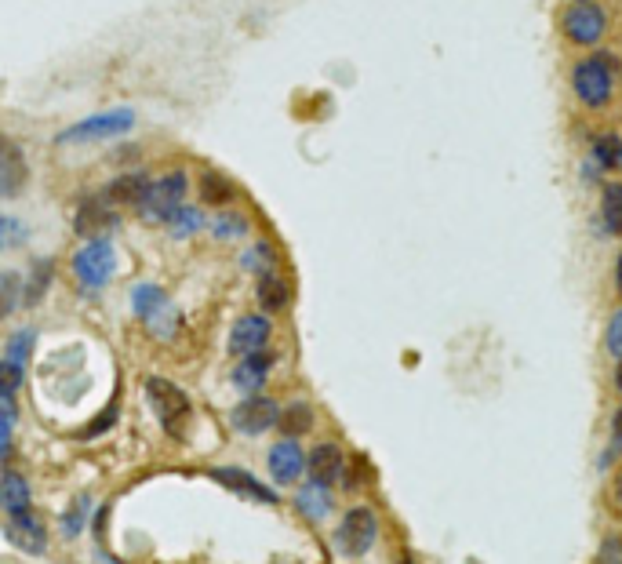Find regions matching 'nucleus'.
I'll list each match as a JSON object with an SVG mask.
<instances>
[{"label":"nucleus","mask_w":622,"mask_h":564,"mask_svg":"<svg viewBox=\"0 0 622 564\" xmlns=\"http://www.w3.org/2000/svg\"><path fill=\"white\" fill-rule=\"evenodd\" d=\"M615 390L622 393V357H619V364H615Z\"/></svg>","instance_id":"obj_41"},{"label":"nucleus","mask_w":622,"mask_h":564,"mask_svg":"<svg viewBox=\"0 0 622 564\" xmlns=\"http://www.w3.org/2000/svg\"><path fill=\"white\" fill-rule=\"evenodd\" d=\"M135 124V113L128 110V106H121V110H106V113H95V117H88V121L73 124V128H66L59 135L62 146H77V142H99V139H117V135H124V131Z\"/></svg>","instance_id":"obj_5"},{"label":"nucleus","mask_w":622,"mask_h":564,"mask_svg":"<svg viewBox=\"0 0 622 564\" xmlns=\"http://www.w3.org/2000/svg\"><path fill=\"white\" fill-rule=\"evenodd\" d=\"M306 474V455H302L299 441H291V437H284V441H277L270 448V477L277 484H295L299 477Z\"/></svg>","instance_id":"obj_13"},{"label":"nucleus","mask_w":622,"mask_h":564,"mask_svg":"<svg viewBox=\"0 0 622 564\" xmlns=\"http://www.w3.org/2000/svg\"><path fill=\"white\" fill-rule=\"evenodd\" d=\"M15 303H19V277H15V273H4V277H0V317L11 313Z\"/></svg>","instance_id":"obj_33"},{"label":"nucleus","mask_w":622,"mask_h":564,"mask_svg":"<svg viewBox=\"0 0 622 564\" xmlns=\"http://www.w3.org/2000/svg\"><path fill=\"white\" fill-rule=\"evenodd\" d=\"M604 346L612 353L615 361L622 357V310L612 313V321H608V332H604Z\"/></svg>","instance_id":"obj_36"},{"label":"nucleus","mask_w":622,"mask_h":564,"mask_svg":"<svg viewBox=\"0 0 622 564\" xmlns=\"http://www.w3.org/2000/svg\"><path fill=\"white\" fill-rule=\"evenodd\" d=\"M48 281H51V266L48 262H41V266H37V273H33V281L26 284V292H22V299H26V303H41V295H44V288H48Z\"/></svg>","instance_id":"obj_31"},{"label":"nucleus","mask_w":622,"mask_h":564,"mask_svg":"<svg viewBox=\"0 0 622 564\" xmlns=\"http://www.w3.org/2000/svg\"><path fill=\"white\" fill-rule=\"evenodd\" d=\"M342 470H346V455H342L339 444L332 441H324L317 444L310 455H306V474L313 477V484H335L342 477Z\"/></svg>","instance_id":"obj_14"},{"label":"nucleus","mask_w":622,"mask_h":564,"mask_svg":"<svg viewBox=\"0 0 622 564\" xmlns=\"http://www.w3.org/2000/svg\"><path fill=\"white\" fill-rule=\"evenodd\" d=\"M211 481H219L222 488H230L233 495H244L251 503H266V506L281 503V495H273V488H266L259 477H251L248 470H237V466H215Z\"/></svg>","instance_id":"obj_9"},{"label":"nucleus","mask_w":622,"mask_h":564,"mask_svg":"<svg viewBox=\"0 0 622 564\" xmlns=\"http://www.w3.org/2000/svg\"><path fill=\"white\" fill-rule=\"evenodd\" d=\"M564 33H568V41L579 44V48H597L604 41V33H608V15H604L601 4H572V8L564 11Z\"/></svg>","instance_id":"obj_6"},{"label":"nucleus","mask_w":622,"mask_h":564,"mask_svg":"<svg viewBox=\"0 0 622 564\" xmlns=\"http://www.w3.org/2000/svg\"><path fill=\"white\" fill-rule=\"evenodd\" d=\"M590 161L601 172H622V135L615 131H601L590 139Z\"/></svg>","instance_id":"obj_19"},{"label":"nucleus","mask_w":622,"mask_h":564,"mask_svg":"<svg viewBox=\"0 0 622 564\" xmlns=\"http://www.w3.org/2000/svg\"><path fill=\"white\" fill-rule=\"evenodd\" d=\"M22 364H11L8 357L0 361V401H11L15 393H19V386H22Z\"/></svg>","instance_id":"obj_29"},{"label":"nucleus","mask_w":622,"mask_h":564,"mask_svg":"<svg viewBox=\"0 0 622 564\" xmlns=\"http://www.w3.org/2000/svg\"><path fill=\"white\" fill-rule=\"evenodd\" d=\"M375 535H379V517L368 506H353L335 528V550L342 557H364L375 546Z\"/></svg>","instance_id":"obj_3"},{"label":"nucleus","mask_w":622,"mask_h":564,"mask_svg":"<svg viewBox=\"0 0 622 564\" xmlns=\"http://www.w3.org/2000/svg\"><path fill=\"white\" fill-rule=\"evenodd\" d=\"M146 401H150L153 415L161 419V426L168 434H175V437L186 434V423H190L193 408H190V397H186L179 386L161 379V375H153V379H146Z\"/></svg>","instance_id":"obj_2"},{"label":"nucleus","mask_w":622,"mask_h":564,"mask_svg":"<svg viewBox=\"0 0 622 564\" xmlns=\"http://www.w3.org/2000/svg\"><path fill=\"white\" fill-rule=\"evenodd\" d=\"M612 499H615V506L622 510V470L615 474V481H612Z\"/></svg>","instance_id":"obj_39"},{"label":"nucleus","mask_w":622,"mask_h":564,"mask_svg":"<svg viewBox=\"0 0 622 564\" xmlns=\"http://www.w3.org/2000/svg\"><path fill=\"white\" fill-rule=\"evenodd\" d=\"M266 343H270V317L266 313H248V317H241V321L233 324L230 353L248 357V353H259Z\"/></svg>","instance_id":"obj_10"},{"label":"nucleus","mask_w":622,"mask_h":564,"mask_svg":"<svg viewBox=\"0 0 622 564\" xmlns=\"http://www.w3.org/2000/svg\"><path fill=\"white\" fill-rule=\"evenodd\" d=\"M113 266H117V255H113L110 241H88L81 252L73 255V277L88 292H99V288L110 284Z\"/></svg>","instance_id":"obj_4"},{"label":"nucleus","mask_w":622,"mask_h":564,"mask_svg":"<svg viewBox=\"0 0 622 564\" xmlns=\"http://www.w3.org/2000/svg\"><path fill=\"white\" fill-rule=\"evenodd\" d=\"M33 343H37V335H33V328H22V332H15V335H11V343H8V361H11V364H22V368H26Z\"/></svg>","instance_id":"obj_27"},{"label":"nucleus","mask_w":622,"mask_h":564,"mask_svg":"<svg viewBox=\"0 0 622 564\" xmlns=\"http://www.w3.org/2000/svg\"><path fill=\"white\" fill-rule=\"evenodd\" d=\"M575 4H586V0H575Z\"/></svg>","instance_id":"obj_42"},{"label":"nucleus","mask_w":622,"mask_h":564,"mask_svg":"<svg viewBox=\"0 0 622 564\" xmlns=\"http://www.w3.org/2000/svg\"><path fill=\"white\" fill-rule=\"evenodd\" d=\"M615 288L622 292V252H619V259H615Z\"/></svg>","instance_id":"obj_40"},{"label":"nucleus","mask_w":622,"mask_h":564,"mask_svg":"<svg viewBox=\"0 0 622 564\" xmlns=\"http://www.w3.org/2000/svg\"><path fill=\"white\" fill-rule=\"evenodd\" d=\"M295 503H299V510L306 517L321 521V517H328V510H332V495H328L324 484H310V488H302V492L295 495Z\"/></svg>","instance_id":"obj_24"},{"label":"nucleus","mask_w":622,"mask_h":564,"mask_svg":"<svg viewBox=\"0 0 622 564\" xmlns=\"http://www.w3.org/2000/svg\"><path fill=\"white\" fill-rule=\"evenodd\" d=\"M0 506H4V514L8 517L30 510V484L22 481L15 470H4V474H0Z\"/></svg>","instance_id":"obj_20"},{"label":"nucleus","mask_w":622,"mask_h":564,"mask_svg":"<svg viewBox=\"0 0 622 564\" xmlns=\"http://www.w3.org/2000/svg\"><path fill=\"white\" fill-rule=\"evenodd\" d=\"M288 299H291V288H288V281H284L281 273H259V303H262V310L266 313H277V310H284L288 306Z\"/></svg>","instance_id":"obj_22"},{"label":"nucleus","mask_w":622,"mask_h":564,"mask_svg":"<svg viewBox=\"0 0 622 564\" xmlns=\"http://www.w3.org/2000/svg\"><path fill=\"white\" fill-rule=\"evenodd\" d=\"M273 368V357L270 353H248V357H241V364H237V372H233V386L241 393H259L262 383H266V375H270Z\"/></svg>","instance_id":"obj_16"},{"label":"nucleus","mask_w":622,"mask_h":564,"mask_svg":"<svg viewBox=\"0 0 622 564\" xmlns=\"http://www.w3.org/2000/svg\"><path fill=\"white\" fill-rule=\"evenodd\" d=\"M182 197H186V172H168L164 179L150 182V190H146V197H142L139 212L146 222H168L171 212L182 204Z\"/></svg>","instance_id":"obj_7"},{"label":"nucleus","mask_w":622,"mask_h":564,"mask_svg":"<svg viewBox=\"0 0 622 564\" xmlns=\"http://www.w3.org/2000/svg\"><path fill=\"white\" fill-rule=\"evenodd\" d=\"M244 266H248V270H259V273H270L273 270V248L270 244H255V248L244 255Z\"/></svg>","instance_id":"obj_34"},{"label":"nucleus","mask_w":622,"mask_h":564,"mask_svg":"<svg viewBox=\"0 0 622 564\" xmlns=\"http://www.w3.org/2000/svg\"><path fill=\"white\" fill-rule=\"evenodd\" d=\"M88 514H91V499L88 495H81V499H77V506H73L70 514H66V535H77L84 528V524H88Z\"/></svg>","instance_id":"obj_32"},{"label":"nucleus","mask_w":622,"mask_h":564,"mask_svg":"<svg viewBox=\"0 0 622 564\" xmlns=\"http://www.w3.org/2000/svg\"><path fill=\"white\" fill-rule=\"evenodd\" d=\"M26 179H30V168H26L22 150L8 135H0V197H19Z\"/></svg>","instance_id":"obj_12"},{"label":"nucleus","mask_w":622,"mask_h":564,"mask_svg":"<svg viewBox=\"0 0 622 564\" xmlns=\"http://www.w3.org/2000/svg\"><path fill=\"white\" fill-rule=\"evenodd\" d=\"M619 84V59L612 51H593L572 66V91L586 110H604Z\"/></svg>","instance_id":"obj_1"},{"label":"nucleus","mask_w":622,"mask_h":564,"mask_svg":"<svg viewBox=\"0 0 622 564\" xmlns=\"http://www.w3.org/2000/svg\"><path fill=\"white\" fill-rule=\"evenodd\" d=\"M22 237H26L22 222L8 219V215H0V252H4V248H15V244H22Z\"/></svg>","instance_id":"obj_35"},{"label":"nucleus","mask_w":622,"mask_h":564,"mask_svg":"<svg viewBox=\"0 0 622 564\" xmlns=\"http://www.w3.org/2000/svg\"><path fill=\"white\" fill-rule=\"evenodd\" d=\"M277 415H281V408L270 401V397H262V393H251V397H244L237 408H233V430H241V434L248 437H259L266 434L270 426H277Z\"/></svg>","instance_id":"obj_8"},{"label":"nucleus","mask_w":622,"mask_h":564,"mask_svg":"<svg viewBox=\"0 0 622 564\" xmlns=\"http://www.w3.org/2000/svg\"><path fill=\"white\" fill-rule=\"evenodd\" d=\"M146 190H150V179L142 172H131V175H121L117 182H110V190L102 193V197H106L113 208H139Z\"/></svg>","instance_id":"obj_18"},{"label":"nucleus","mask_w":622,"mask_h":564,"mask_svg":"<svg viewBox=\"0 0 622 564\" xmlns=\"http://www.w3.org/2000/svg\"><path fill=\"white\" fill-rule=\"evenodd\" d=\"M233 182L219 172H204L201 175V201L204 204H215V208H226L233 201Z\"/></svg>","instance_id":"obj_25"},{"label":"nucleus","mask_w":622,"mask_h":564,"mask_svg":"<svg viewBox=\"0 0 622 564\" xmlns=\"http://www.w3.org/2000/svg\"><path fill=\"white\" fill-rule=\"evenodd\" d=\"M277 426H281L284 437H291V441H295V437H302L313 426V408H310V404H302V401L299 404H288V408L277 415Z\"/></svg>","instance_id":"obj_23"},{"label":"nucleus","mask_w":622,"mask_h":564,"mask_svg":"<svg viewBox=\"0 0 622 564\" xmlns=\"http://www.w3.org/2000/svg\"><path fill=\"white\" fill-rule=\"evenodd\" d=\"M131 310L139 313L142 321H150L157 332H161V321L168 317V295L157 288V284H139L131 292Z\"/></svg>","instance_id":"obj_17"},{"label":"nucleus","mask_w":622,"mask_h":564,"mask_svg":"<svg viewBox=\"0 0 622 564\" xmlns=\"http://www.w3.org/2000/svg\"><path fill=\"white\" fill-rule=\"evenodd\" d=\"M612 437H615V444H622V404L615 408V415H612Z\"/></svg>","instance_id":"obj_38"},{"label":"nucleus","mask_w":622,"mask_h":564,"mask_svg":"<svg viewBox=\"0 0 622 564\" xmlns=\"http://www.w3.org/2000/svg\"><path fill=\"white\" fill-rule=\"evenodd\" d=\"M4 535H8L11 543L19 546V550H26V554H44V546H48V532H44V524L33 517V510L8 517V524H4Z\"/></svg>","instance_id":"obj_15"},{"label":"nucleus","mask_w":622,"mask_h":564,"mask_svg":"<svg viewBox=\"0 0 622 564\" xmlns=\"http://www.w3.org/2000/svg\"><path fill=\"white\" fill-rule=\"evenodd\" d=\"M211 230H215V237H222V241H233V237H244V233H248V219L237 212H222Z\"/></svg>","instance_id":"obj_28"},{"label":"nucleus","mask_w":622,"mask_h":564,"mask_svg":"<svg viewBox=\"0 0 622 564\" xmlns=\"http://www.w3.org/2000/svg\"><path fill=\"white\" fill-rule=\"evenodd\" d=\"M604 564H622V543H604Z\"/></svg>","instance_id":"obj_37"},{"label":"nucleus","mask_w":622,"mask_h":564,"mask_svg":"<svg viewBox=\"0 0 622 564\" xmlns=\"http://www.w3.org/2000/svg\"><path fill=\"white\" fill-rule=\"evenodd\" d=\"M113 226H117V208L106 197H95V201H88L77 212V233H81L84 241H106L113 233Z\"/></svg>","instance_id":"obj_11"},{"label":"nucleus","mask_w":622,"mask_h":564,"mask_svg":"<svg viewBox=\"0 0 622 564\" xmlns=\"http://www.w3.org/2000/svg\"><path fill=\"white\" fill-rule=\"evenodd\" d=\"M201 226H204V215L197 212V208H186V204H179L168 219V230L175 233V237H190V233H197Z\"/></svg>","instance_id":"obj_26"},{"label":"nucleus","mask_w":622,"mask_h":564,"mask_svg":"<svg viewBox=\"0 0 622 564\" xmlns=\"http://www.w3.org/2000/svg\"><path fill=\"white\" fill-rule=\"evenodd\" d=\"M601 226L608 237H622V179L604 182L601 190Z\"/></svg>","instance_id":"obj_21"},{"label":"nucleus","mask_w":622,"mask_h":564,"mask_svg":"<svg viewBox=\"0 0 622 564\" xmlns=\"http://www.w3.org/2000/svg\"><path fill=\"white\" fill-rule=\"evenodd\" d=\"M11 426H15V412L11 401H0V463L11 455Z\"/></svg>","instance_id":"obj_30"}]
</instances>
